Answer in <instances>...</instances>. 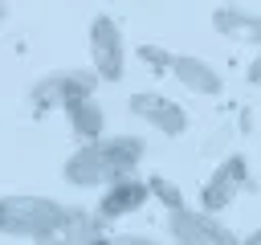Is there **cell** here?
<instances>
[{
	"instance_id": "8992f818",
	"label": "cell",
	"mask_w": 261,
	"mask_h": 245,
	"mask_svg": "<svg viewBox=\"0 0 261 245\" xmlns=\"http://www.w3.org/2000/svg\"><path fill=\"white\" fill-rule=\"evenodd\" d=\"M245 180H249V172H245V159L241 155H228V159H220L216 163V172L204 180V188H200V208L204 212H224L237 196H241V188H245Z\"/></svg>"
},
{
	"instance_id": "8fae6325",
	"label": "cell",
	"mask_w": 261,
	"mask_h": 245,
	"mask_svg": "<svg viewBox=\"0 0 261 245\" xmlns=\"http://www.w3.org/2000/svg\"><path fill=\"white\" fill-rule=\"evenodd\" d=\"M65 118H69V127H73V135H77L82 143L98 139L102 127H106V114H102L98 98H77V102H69V106H65Z\"/></svg>"
},
{
	"instance_id": "277c9868",
	"label": "cell",
	"mask_w": 261,
	"mask_h": 245,
	"mask_svg": "<svg viewBox=\"0 0 261 245\" xmlns=\"http://www.w3.org/2000/svg\"><path fill=\"white\" fill-rule=\"evenodd\" d=\"M98 74L94 69H61V74H49V78H41L37 86H33V106L37 110H53V106H69V102H77V98H94V90H98Z\"/></svg>"
},
{
	"instance_id": "2e32d148",
	"label": "cell",
	"mask_w": 261,
	"mask_h": 245,
	"mask_svg": "<svg viewBox=\"0 0 261 245\" xmlns=\"http://www.w3.org/2000/svg\"><path fill=\"white\" fill-rule=\"evenodd\" d=\"M37 245H69V241H65L61 233H57V237H45V241H37Z\"/></svg>"
},
{
	"instance_id": "ac0fdd59",
	"label": "cell",
	"mask_w": 261,
	"mask_h": 245,
	"mask_svg": "<svg viewBox=\"0 0 261 245\" xmlns=\"http://www.w3.org/2000/svg\"><path fill=\"white\" fill-rule=\"evenodd\" d=\"M86 245H110V237H90Z\"/></svg>"
},
{
	"instance_id": "5bb4252c",
	"label": "cell",
	"mask_w": 261,
	"mask_h": 245,
	"mask_svg": "<svg viewBox=\"0 0 261 245\" xmlns=\"http://www.w3.org/2000/svg\"><path fill=\"white\" fill-rule=\"evenodd\" d=\"M110 245H159V241L143 237V233H122V237H110Z\"/></svg>"
},
{
	"instance_id": "52a82bcc",
	"label": "cell",
	"mask_w": 261,
	"mask_h": 245,
	"mask_svg": "<svg viewBox=\"0 0 261 245\" xmlns=\"http://www.w3.org/2000/svg\"><path fill=\"white\" fill-rule=\"evenodd\" d=\"M130 114H139L147 127H155L159 135H167V139H175V135H184L188 131V114H184V106L179 102H171V98H163V94H155V90H143V94H130Z\"/></svg>"
},
{
	"instance_id": "7c38bea8",
	"label": "cell",
	"mask_w": 261,
	"mask_h": 245,
	"mask_svg": "<svg viewBox=\"0 0 261 245\" xmlns=\"http://www.w3.org/2000/svg\"><path fill=\"white\" fill-rule=\"evenodd\" d=\"M147 188H151V196H155V200H163V204H167V212L184 208V196H179V188H175L171 180H163V176H151V180H147Z\"/></svg>"
},
{
	"instance_id": "3957f363",
	"label": "cell",
	"mask_w": 261,
	"mask_h": 245,
	"mask_svg": "<svg viewBox=\"0 0 261 245\" xmlns=\"http://www.w3.org/2000/svg\"><path fill=\"white\" fill-rule=\"evenodd\" d=\"M167 233L175 245H241V237L228 225H220L212 212H204V208L196 212L188 204L167 216Z\"/></svg>"
},
{
	"instance_id": "9a60e30c",
	"label": "cell",
	"mask_w": 261,
	"mask_h": 245,
	"mask_svg": "<svg viewBox=\"0 0 261 245\" xmlns=\"http://www.w3.org/2000/svg\"><path fill=\"white\" fill-rule=\"evenodd\" d=\"M245 82L261 86V49H257V57H253V61H249V69H245Z\"/></svg>"
},
{
	"instance_id": "30bf717a",
	"label": "cell",
	"mask_w": 261,
	"mask_h": 245,
	"mask_svg": "<svg viewBox=\"0 0 261 245\" xmlns=\"http://www.w3.org/2000/svg\"><path fill=\"white\" fill-rule=\"evenodd\" d=\"M212 29L224 33V37H241V41H257L261 45V16L245 12V8H232V4H220L212 12Z\"/></svg>"
},
{
	"instance_id": "4fadbf2b",
	"label": "cell",
	"mask_w": 261,
	"mask_h": 245,
	"mask_svg": "<svg viewBox=\"0 0 261 245\" xmlns=\"http://www.w3.org/2000/svg\"><path fill=\"white\" fill-rule=\"evenodd\" d=\"M139 57H143L147 65H155V69H171V57H167V53H159L155 45H143V49H139Z\"/></svg>"
},
{
	"instance_id": "d6986e66",
	"label": "cell",
	"mask_w": 261,
	"mask_h": 245,
	"mask_svg": "<svg viewBox=\"0 0 261 245\" xmlns=\"http://www.w3.org/2000/svg\"><path fill=\"white\" fill-rule=\"evenodd\" d=\"M4 12H8V4H4V0H0V20H4Z\"/></svg>"
},
{
	"instance_id": "e0dca14e",
	"label": "cell",
	"mask_w": 261,
	"mask_h": 245,
	"mask_svg": "<svg viewBox=\"0 0 261 245\" xmlns=\"http://www.w3.org/2000/svg\"><path fill=\"white\" fill-rule=\"evenodd\" d=\"M241 245H261V233H253V237H245Z\"/></svg>"
},
{
	"instance_id": "5b68a950",
	"label": "cell",
	"mask_w": 261,
	"mask_h": 245,
	"mask_svg": "<svg viewBox=\"0 0 261 245\" xmlns=\"http://www.w3.org/2000/svg\"><path fill=\"white\" fill-rule=\"evenodd\" d=\"M90 61L102 82H118L126 74V45H122V29L114 24V16L90 20Z\"/></svg>"
},
{
	"instance_id": "ba28073f",
	"label": "cell",
	"mask_w": 261,
	"mask_h": 245,
	"mask_svg": "<svg viewBox=\"0 0 261 245\" xmlns=\"http://www.w3.org/2000/svg\"><path fill=\"white\" fill-rule=\"evenodd\" d=\"M147 196H151L147 180L122 176V180H114V184H106V188H102L94 216H98V220H118V216H126V212H139V208L147 204Z\"/></svg>"
},
{
	"instance_id": "7a4b0ae2",
	"label": "cell",
	"mask_w": 261,
	"mask_h": 245,
	"mask_svg": "<svg viewBox=\"0 0 261 245\" xmlns=\"http://www.w3.org/2000/svg\"><path fill=\"white\" fill-rule=\"evenodd\" d=\"M61 225H65V204H57L53 196H33V192L0 196V233L4 237L45 241V237H57Z\"/></svg>"
},
{
	"instance_id": "6da1fadb",
	"label": "cell",
	"mask_w": 261,
	"mask_h": 245,
	"mask_svg": "<svg viewBox=\"0 0 261 245\" xmlns=\"http://www.w3.org/2000/svg\"><path fill=\"white\" fill-rule=\"evenodd\" d=\"M143 151H147V143L139 135H98V139L82 143L65 159L61 172L73 188H106L122 176H135Z\"/></svg>"
},
{
	"instance_id": "9c48e42d",
	"label": "cell",
	"mask_w": 261,
	"mask_h": 245,
	"mask_svg": "<svg viewBox=\"0 0 261 245\" xmlns=\"http://www.w3.org/2000/svg\"><path fill=\"white\" fill-rule=\"evenodd\" d=\"M171 74H175V82H179L184 90L204 94V98H216V94L224 90V78H220L204 57H196V53H179V57H171Z\"/></svg>"
}]
</instances>
